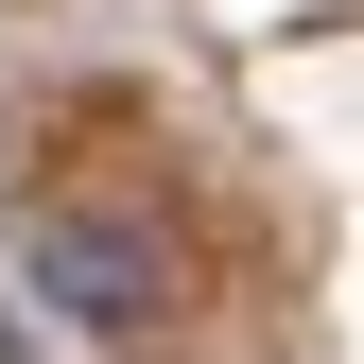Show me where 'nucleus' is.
<instances>
[{
	"label": "nucleus",
	"mask_w": 364,
	"mask_h": 364,
	"mask_svg": "<svg viewBox=\"0 0 364 364\" xmlns=\"http://www.w3.org/2000/svg\"><path fill=\"white\" fill-rule=\"evenodd\" d=\"M18 278L87 312V330H139V312H173V225L139 191H35L18 208Z\"/></svg>",
	"instance_id": "f257e3e1"
}]
</instances>
